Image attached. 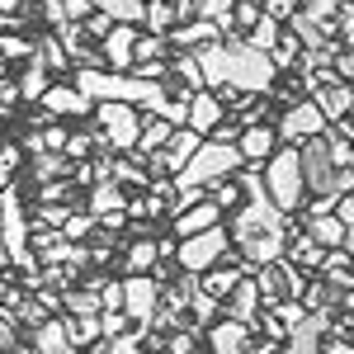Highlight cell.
<instances>
[{"instance_id":"cell-1","label":"cell","mask_w":354,"mask_h":354,"mask_svg":"<svg viewBox=\"0 0 354 354\" xmlns=\"http://www.w3.org/2000/svg\"><path fill=\"white\" fill-rule=\"evenodd\" d=\"M241 165L245 161H241V151H236L232 142H208V137H203V147L185 161V170L170 175V189H175V194L208 189V185H218V180H232Z\"/></svg>"},{"instance_id":"cell-2","label":"cell","mask_w":354,"mask_h":354,"mask_svg":"<svg viewBox=\"0 0 354 354\" xmlns=\"http://www.w3.org/2000/svg\"><path fill=\"white\" fill-rule=\"evenodd\" d=\"M222 48H227V85H232V90H241V95H270L274 76H279L270 53L245 48L241 38H227Z\"/></svg>"},{"instance_id":"cell-3","label":"cell","mask_w":354,"mask_h":354,"mask_svg":"<svg viewBox=\"0 0 354 354\" xmlns=\"http://www.w3.org/2000/svg\"><path fill=\"white\" fill-rule=\"evenodd\" d=\"M265 189H270V203L288 218L293 208L302 203V156L298 147H279L270 161H265Z\"/></svg>"},{"instance_id":"cell-4","label":"cell","mask_w":354,"mask_h":354,"mask_svg":"<svg viewBox=\"0 0 354 354\" xmlns=\"http://www.w3.org/2000/svg\"><path fill=\"white\" fill-rule=\"evenodd\" d=\"M95 123H100V142L113 151H137L142 137V113L133 104H95Z\"/></svg>"},{"instance_id":"cell-5","label":"cell","mask_w":354,"mask_h":354,"mask_svg":"<svg viewBox=\"0 0 354 354\" xmlns=\"http://www.w3.org/2000/svg\"><path fill=\"white\" fill-rule=\"evenodd\" d=\"M227 245H232L227 227H208V232H198V236H189V241H180V250H175V265H180L185 274H194V279H198L203 270L222 265Z\"/></svg>"},{"instance_id":"cell-6","label":"cell","mask_w":354,"mask_h":354,"mask_svg":"<svg viewBox=\"0 0 354 354\" xmlns=\"http://www.w3.org/2000/svg\"><path fill=\"white\" fill-rule=\"evenodd\" d=\"M298 156H302V189L317 194V198H335V175H340V170H335V161H330L326 142H322V137L302 142Z\"/></svg>"},{"instance_id":"cell-7","label":"cell","mask_w":354,"mask_h":354,"mask_svg":"<svg viewBox=\"0 0 354 354\" xmlns=\"http://www.w3.org/2000/svg\"><path fill=\"white\" fill-rule=\"evenodd\" d=\"M279 142L283 147H302V142H312V137H322L326 133V113L317 109L312 100H298V104H288L283 109V118H279Z\"/></svg>"},{"instance_id":"cell-8","label":"cell","mask_w":354,"mask_h":354,"mask_svg":"<svg viewBox=\"0 0 354 354\" xmlns=\"http://www.w3.org/2000/svg\"><path fill=\"white\" fill-rule=\"evenodd\" d=\"M156 307H161V283L151 274H128L123 279V312L133 317L137 326H151Z\"/></svg>"},{"instance_id":"cell-9","label":"cell","mask_w":354,"mask_h":354,"mask_svg":"<svg viewBox=\"0 0 354 354\" xmlns=\"http://www.w3.org/2000/svg\"><path fill=\"white\" fill-rule=\"evenodd\" d=\"M133 48H137V28L133 24H113L104 38H100V57L109 62L118 76H128L133 71Z\"/></svg>"},{"instance_id":"cell-10","label":"cell","mask_w":354,"mask_h":354,"mask_svg":"<svg viewBox=\"0 0 354 354\" xmlns=\"http://www.w3.org/2000/svg\"><path fill=\"white\" fill-rule=\"evenodd\" d=\"M312 104L326 113V123H340V118H350V113H354V85H345V81L312 85Z\"/></svg>"},{"instance_id":"cell-11","label":"cell","mask_w":354,"mask_h":354,"mask_svg":"<svg viewBox=\"0 0 354 354\" xmlns=\"http://www.w3.org/2000/svg\"><path fill=\"white\" fill-rule=\"evenodd\" d=\"M208 227H222V208L213 203V198L189 203V208H180V213H175V241H189V236L208 232Z\"/></svg>"},{"instance_id":"cell-12","label":"cell","mask_w":354,"mask_h":354,"mask_svg":"<svg viewBox=\"0 0 354 354\" xmlns=\"http://www.w3.org/2000/svg\"><path fill=\"white\" fill-rule=\"evenodd\" d=\"M198 147H203V137L194 133V128H175V137L165 142V151H156V170H161V175H180L185 161H189Z\"/></svg>"},{"instance_id":"cell-13","label":"cell","mask_w":354,"mask_h":354,"mask_svg":"<svg viewBox=\"0 0 354 354\" xmlns=\"http://www.w3.org/2000/svg\"><path fill=\"white\" fill-rule=\"evenodd\" d=\"M208 350L213 354H270V345H260V350H250V326H241V322H218L213 326V335H208Z\"/></svg>"},{"instance_id":"cell-14","label":"cell","mask_w":354,"mask_h":354,"mask_svg":"<svg viewBox=\"0 0 354 354\" xmlns=\"http://www.w3.org/2000/svg\"><path fill=\"white\" fill-rule=\"evenodd\" d=\"M326 322H330L326 312H307L298 326L288 330V340H283L288 350H283V354H322V335H326Z\"/></svg>"},{"instance_id":"cell-15","label":"cell","mask_w":354,"mask_h":354,"mask_svg":"<svg viewBox=\"0 0 354 354\" xmlns=\"http://www.w3.org/2000/svg\"><path fill=\"white\" fill-rule=\"evenodd\" d=\"M222 118H227V109H222L218 95H208V90H194L189 95V118H185V128H194V133L213 137V128H218Z\"/></svg>"},{"instance_id":"cell-16","label":"cell","mask_w":354,"mask_h":354,"mask_svg":"<svg viewBox=\"0 0 354 354\" xmlns=\"http://www.w3.org/2000/svg\"><path fill=\"white\" fill-rule=\"evenodd\" d=\"M245 274H250L245 265H227V270L213 265V270L198 274V293H203V298H213V302H227L232 293H236V283H241Z\"/></svg>"},{"instance_id":"cell-17","label":"cell","mask_w":354,"mask_h":354,"mask_svg":"<svg viewBox=\"0 0 354 354\" xmlns=\"http://www.w3.org/2000/svg\"><path fill=\"white\" fill-rule=\"evenodd\" d=\"M165 43H170V48L198 53V48H208V43H222V28L208 24V19H185V24H175L170 33H165Z\"/></svg>"},{"instance_id":"cell-18","label":"cell","mask_w":354,"mask_h":354,"mask_svg":"<svg viewBox=\"0 0 354 354\" xmlns=\"http://www.w3.org/2000/svg\"><path fill=\"white\" fill-rule=\"evenodd\" d=\"M38 104H43V113H53V118H71V113L81 118V113H90V109H95V104L85 100V95L76 90V85H48V95H43Z\"/></svg>"},{"instance_id":"cell-19","label":"cell","mask_w":354,"mask_h":354,"mask_svg":"<svg viewBox=\"0 0 354 354\" xmlns=\"http://www.w3.org/2000/svg\"><path fill=\"white\" fill-rule=\"evenodd\" d=\"M123 208H128V198H123V189L113 185V180H100L95 189H90V218H104V222H123Z\"/></svg>"},{"instance_id":"cell-20","label":"cell","mask_w":354,"mask_h":354,"mask_svg":"<svg viewBox=\"0 0 354 354\" xmlns=\"http://www.w3.org/2000/svg\"><path fill=\"white\" fill-rule=\"evenodd\" d=\"M236 151H241V161H270L274 151H279V133L265 128V123H255V128H245L236 137Z\"/></svg>"},{"instance_id":"cell-21","label":"cell","mask_w":354,"mask_h":354,"mask_svg":"<svg viewBox=\"0 0 354 354\" xmlns=\"http://www.w3.org/2000/svg\"><path fill=\"white\" fill-rule=\"evenodd\" d=\"M33 354H81V350L66 340L62 317H48L43 326H33Z\"/></svg>"},{"instance_id":"cell-22","label":"cell","mask_w":354,"mask_h":354,"mask_svg":"<svg viewBox=\"0 0 354 354\" xmlns=\"http://www.w3.org/2000/svg\"><path fill=\"white\" fill-rule=\"evenodd\" d=\"M194 62H198V71H203V90H218V85H227V48H222V43L198 48V53H194Z\"/></svg>"},{"instance_id":"cell-23","label":"cell","mask_w":354,"mask_h":354,"mask_svg":"<svg viewBox=\"0 0 354 354\" xmlns=\"http://www.w3.org/2000/svg\"><path fill=\"white\" fill-rule=\"evenodd\" d=\"M255 307H260V288H255V279L245 274L241 283H236V293L227 298V317L241 322V326H250V322H255Z\"/></svg>"},{"instance_id":"cell-24","label":"cell","mask_w":354,"mask_h":354,"mask_svg":"<svg viewBox=\"0 0 354 354\" xmlns=\"http://www.w3.org/2000/svg\"><path fill=\"white\" fill-rule=\"evenodd\" d=\"M307 236L322 250H340L345 245V222L335 218V213H317V218H307Z\"/></svg>"},{"instance_id":"cell-25","label":"cell","mask_w":354,"mask_h":354,"mask_svg":"<svg viewBox=\"0 0 354 354\" xmlns=\"http://www.w3.org/2000/svg\"><path fill=\"white\" fill-rule=\"evenodd\" d=\"M283 260H288L293 270H322V265H326V250L312 241V236H293L288 250H283Z\"/></svg>"},{"instance_id":"cell-26","label":"cell","mask_w":354,"mask_h":354,"mask_svg":"<svg viewBox=\"0 0 354 354\" xmlns=\"http://www.w3.org/2000/svg\"><path fill=\"white\" fill-rule=\"evenodd\" d=\"M33 62H38V66H43L48 76L71 66V57H66V48H62V38H57V33H43V38L33 43Z\"/></svg>"},{"instance_id":"cell-27","label":"cell","mask_w":354,"mask_h":354,"mask_svg":"<svg viewBox=\"0 0 354 354\" xmlns=\"http://www.w3.org/2000/svg\"><path fill=\"white\" fill-rule=\"evenodd\" d=\"M95 10H100L109 24H133L137 28L147 19V5H142V0H95Z\"/></svg>"},{"instance_id":"cell-28","label":"cell","mask_w":354,"mask_h":354,"mask_svg":"<svg viewBox=\"0 0 354 354\" xmlns=\"http://www.w3.org/2000/svg\"><path fill=\"white\" fill-rule=\"evenodd\" d=\"M62 330H66V340L85 350V345H100L104 340V330H100V317H62Z\"/></svg>"},{"instance_id":"cell-29","label":"cell","mask_w":354,"mask_h":354,"mask_svg":"<svg viewBox=\"0 0 354 354\" xmlns=\"http://www.w3.org/2000/svg\"><path fill=\"white\" fill-rule=\"evenodd\" d=\"M175 137V123H165L156 113L142 118V137H137V151H165V142Z\"/></svg>"},{"instance_id":"cell-30","label":"cell","mask_w":354,"mask_h":354,"mask_svg":"<svg viewBox=\"0 0 354 354\" xmlns=\"http://www.w3.org/2000/svg\"><path fill=\"white\" fill-rule=\"evenodd\" d=\"M62 307H66V317H100L104 307H100V288H66L62 293Z\"/></svg>"},{"instance_id":"cell-31","label":"cell","mask_w":354,"mask_h":354,"mask_svg":"<svg viewBox=\"0 0 354 354\" xmlns=\"http://www.w3.org/2000/svg\"><path fill=\"white\" fill-rule=\"evenodd\" d=\"M66 175H71V161L62 151H38L33 156V180L38 185H53V180H66Z\"/></svg>"},{"instance_id":"cell-32","label":"cell","mask_w":354,"mask_h":354,"mask_svg":"<svg viewBox=\"0 0 354 354\" xmlns=\"http://www.w3.org/2000/svg\"><path fill=\"white\" fill-rule=\"evenodd\" d=\"M15 85H19V100H28V104H38V100L48 95V85H53V81H48V71H43L38 62H28V66H24V76H19Z\"/></svg>"},{"instance_id":"cell-33","label":"cell","mask_w":354,"mask_h":354,"mask_svg":"<svg viewBox=\"0 0 354 354\" xmlns=\"http://www.w3.org/2000/svg\"><path fill=\"white\" fill-rule=\"evenodd\" d=\"M232 10H236V0H198L194 19H208V24H218L222 33H232Z\"/></svg>"},{"instance_id":"cell-34","label":"cell","mask_w":354,"mask_h":354,"mask_svg":"<svg viewBox=\"0 0 354 354\" xmlns=\"http://www.w3.org/2000/svg\"><path fill=\"white\" fill-rule=\"evenodd\" d=\"M279 33H283V28H279V19H270V15H265L260 24H255L250 33H245V48H255V53H274Z\"/></svg>"},{"instance_id":"cell-35","label":"cell","mask_w":354,"mask_h":354,"mask_svg":"<svg viewBox=\"0 0 354 354\" xmlns=\"http://www.w3.org/2000/svg\"><path fill=\"white\" fill-rule=\"evenodd\" d=\"M142 24H151V33H170V28L180 24V19H175V5H170V0H147V19H142Z\"/></svg>"},{"instance_id":"cell-36","label":"cell","mask_w":354,"mask_h":354,"mask_svg":"<svg viewBox=\"0 0 354 354\" xmlns=\"http://www.w3.org/2000/svg\"><path fill=\"white\" fill-rule=\"evenodd\" d=\"M165 48H170V43H165L161 33H151V38H142V33H137L133 66H151V62H165Z\"/></svg>"},{"instance_id":"cell-37","label":"cell","mask_w":354,"mask_h":354,"mask_svg":"<svg viewBox=\"0 0 354 354\" xmlns=\"http://www.w3.org/2000/svg\"><path fill=\"white\" fill-rule=\"evenodd\" d=\"M156 241H133V250H128V274H147L156 270Z\"/></svg>"},{"instance_id":"cell-38","label":"cell","mask_w":354,"mask_h":354,"mask_svg":"<svg viewBox=\"0 0 354 354\" xmlns=\"http://www.w3.org/2000/svg\"><path fill=\"white\" fill-rule=\"evenodd\" d=\"M298 38L293 33H279V43H274V53H270V62H274V71H288V66H298Z\"/></svg>"},{"instance_id":"cell-39","label":"cell","mask_w":354,"mask_h":354,"mask_svg":"<svg viewBox=\"0 0 354 354\" xmlns=\"http://www.w3.org/2000/svg\"><path fill=\"white\" fill-rule=\"evenodd\" d=\"M265 19V10H260V0H236V10H232V28H241V33H250V28Z\"/></svg>"},{"instance_id":"cell-40","label":"cell","mask_w":354,"mask_h":354,"mask_svg":"<svg viewBox=\"0 0 354 354\" xmlns=\"http://www.w3.org/2000/svg\"><path fill=\"white\" fill-rule=\"evenodd\" d=\"M340 5H345V0H307V5H298V10L312 19V24H330V19L340 15Z\"/></svg>"},{"instance_id":"cell-41","label":"cell","mask_w":354,"mask_h":354,"mask_svg":"<svg viewBox=\"0 0 354 354\" xmlns=\"http://www.w3.org/2000/svg\"><path fill=\"white\" fill-rule=\"evenodd\" d=\"M170 71H175L180 81L189 85V95H194V90H203V71H198V62H194V53H189V57H175V66H170Z\"/></svg>"},{"instance_id":"cell-42","label":"cell","mask_w":354,"mask_h":354,"mask_svg":"<svg viewBox=\"0 0 354 354\" xmlns=\"http://www.w3.org/2000/svg\"><path fill=\"white\" fill-rule=\"evenodd\" d=\"M128 326H133V317H128V312H100V330H104V340L128 335Z\"/></svg>"},{"instance_id":"cell-43","label":"cell","mask_w":354,"mask_h":354,"mask_svg":"<svg viewBox=\"0 0 354 354\" xmlns=\"http://www.w3.org/2000/svg\"><path fill=\"white\" fill-rule=\"evenodd\" d=\"M15 165H19V147H0V194L15 185Z\"/></svg>"},{"instance_id":"cell-44","label":"cell","mask_w":354,"mask_h":354,"mask_svg":"<svg viewBox=\"0 0 354 354\" xmlns=\"http://www.w3.org/2000/svg\"><path fill=\"white\" fill-rule=\"evenodd\" d=\"M100 307H104V312H123V283L100 279Z\"/></svg>"},{"instance_id":"cell-45","label":"cell","mask_w":354,"mask_h":354,"mask_svg":"<svg viewBox=\"0 0 354 354\" xmlns=\"http://www.w3.org/2000/svg\"><path fill=\"white\" fill-rule=\"evenodd\" d=\"M66 218H71V213H66L62 203H38V222H43V227H66Z\"/></svg>"},{"instance_id":"cell-46","label":"cell","mask_w":354,"mask_h":354,"mask_svg":"<svg viewBox=\"0 0 354 354\" xmlns=\"http://www.w3.org/2000/svg\"><path fill=\"white\" fill-rule=\"evenodd\" d=\"M90 227H95V218H76V213H71L66 227H62V236H66V241H85V236H90Z\"/></svg>"},{"instance_id":"cell-47","label":"cell","mask_w":354,"mask_h":354,"mask_svg":"<svg viewBox=\"0 0 354 354\" xmlns=\"http://www.w3.org/2000/svg\"><path fill=\"white\" fill-rule=\"evenodd\" d=\"M260 10H265L270 19H293V15H298V0H260Z\"/></svg>"},{"instance_id":"cell-48","label":"cell","mask_w":354,"mask_h":354,"mask_svg":"<svg viewBox=\"0 0 354 354\" xmlns=\"http://www.w3.org/2000/svg\"><path fill=\"white\" fill-rule=\"evenodd\" d=\"M66 5V24H85L95 15V0H62Z\"/></svg>"},{"instance_id":"cell-49","label":"cell","mask_w":354,"mask_h":354,"mask_svg":"<svg viewBox=\"0 0 354 354\" xmlns=\"http://www.w3.org/2000/svg\"><path fill=\"white\" fill-rule=\"evenodd\" d=\"M330 81L354 85V53H335V66H330Z\"/></svg>"},{"instance_id":"cell-50","label":"cell","mask_w":354,"mask_h":354,"mask_svg":"<svg viewBox=\"0 0 354 354\" xmlns=\"http://www.w3.org/2000/svg\"><path fill=\"white\" fill-rule=\"evenodd\" d=\"M62 156H66V161L90 156V137H85V133H71V137H66V147H62Z\"/></svg>"},{"instance_id":"cell-51","label":"cell","mask_w":354,"mask_h":354,"mask_svg":"<svg viewBox=\"0 0 354 354\" xmlns=\"http://www.w3.org/2000/svg\"><path fill=\"white\" fill-rule=\"evenodd\" d=\"M109 170H113L109 180H123V185H147V175H142L133 161H118V165H109Z\"/></svg>"},{"instance_id":"cell-52","label":"cell","mask_w":354,"mask_h":354,"mask_svg":"<svg viewBox=\"0 0 354 354\" xmlns=\"http://www.w3.org/2000/svg\"><path fill=\"white\" fill-rule=\"evenodd\" d=\"M165 354H194V330H170Z\"/></svg>"},{"instance_id":"cell-53","label":"cell","mask_w":354,"mask_h":354,"mask_svg":"<svg viewBox=\"0 0 354 354\" xmlns=\"http://www.w3.org/2000/svg\"><path fill=\"white\" fill-rule=\"evenodd\" d=\"M66 128H62V123H48V128H43V151H62V147H66Z\"/></svg>"},{"instance_id":"cell-54","label":"cell","mask_w":354,"mask_h":354,"mask_svg":"<svg viewBox=\"0 0 354 354\" xmlns=\"http://www.w3.org/2000/svg\"><path fill=\"white\" fill-rule=\"evenodd\" d=\"M213 312H218V302H213V298H203V293H194V317H198L194 326H203V322H213Z\"/></svg>"},{"instance_id":"cell-55","label":"cell","mask_w":354,"mask_h":354,"mask_svg":"<svg viewBox=\"0 0 354 354\" xmlns=\"http://www.w3.org/2000/svg\"><path fill=\"white\" fill-rule=\"evenodd\" d=\"M330 213H335V218L345 222V227H354V194H340V198H335V208H330Z\"/></svg>"},{"instance_id":"cell-56","label":"cell","mask_w":354,"mask_h":354,"mask_svg":"<svg viewBox=\"0 0 354 354\" xmlns=\"http://www.w3.org/2000/svg\"><path fill=\"white\" fill-rule=\"evenodd\" d=\"M71 189V185H66V180H53V185H43V189H38V203H62V194Z\"/></svg>"},{"instance_id":"cell-57","label":"cell","mask_w":354,"mask_h":354,"mask_svg":"<svg viewBox=\"0 0 354 354\" xmlns=\"http://www.w3.org/2000/svg\"><path fill=\"white\" fill-rule=\"evenodd\" d=\"M19 104V85H10V81H0V113H10Z\"/></svg>"},{"instance_id":"cell-58","label":"cell","mask_w":354,"mask_h":354,"mask_svg":"<svg viewBox=\"0 0 354 354\" xmlns=\"http://www.w3.org/2000/svg\"><path fill=\"white\" fill-rule=\"evenodd\" d=\"M81 28H85V33H95V38H104V33H109L113 24H109V19H104V15H100V10H95V15H90V19H85Z\"/></svg>"},{"instance_id":"cell-59","label":"cell","mask_w":354,"mask_h":354,"mask_svg":"<svg viewBox=\"0 0 354 354\" xmlns=\"http://www.w3.org/2000/svg\"><path fill=\"white\" fill-rule=\"evenodd\" d=\"M340 250H345V255L354 260V227H345V245H340Z\"/></svg>"},{"instance_id":"cell-60","label":"cell","mask_w":354,"mask_h":354,"mask_svg":"<svg viewBox=\"0 0 354 354\" xmlns=\"http://www.w3.org/2000/svg\"><path fill=\"white\" fill-rule=\"evenodd\" d=\"M0 15H19V0H0Z\"/></svg>"},{"instance_id":"cell-61","label":"cell","mask_w":354,"mask_h":354,"mask_svg":"<svg viewBox=\"0 0 354 354\" xmlns=\"http://www.w3.org/2000/svg\"><path fill=\"white\" fill-rule=\"evenodd\" d=\"M340 307H345V312H354V288H345V293H340Z\"/></svg>"},{"instance_id":"cell-62","label":"cell","mask_w":354,"mask_h":354,"mask_svg":"<svg viewBox=\"0 0 354 354\" xmlns=\"http://www.w3.org/2000/svg\"><path fill=\"white\" fill-rule=\"evenodd\" d=\"M10 354H33V350H19V345H15V350H10Z\"/></svg>"},{"instance_id":"cell-63","label":"cell","mask_w":354,"mask_h":354,"mask_svg":"<svg viewBox=\"0 0 354 354\" xmlns=\"http://www.w3.org/2000/svg\"><path fill=\"white\" fill-rule=\"evenodd\" d=\"M0 81H5V62H0Z\"/></svg>"},{"instance_id":"cell-64","label":"cell","mask_w":354,"mask_h":354,"mask_svg":"<svg viewBox=\"0 0 354 354\" xmlns=\"http://www.w3.org/2000/svg\"><path fill=\"white\" fill-rule=\"evenodd\" d=\"M142 5H147V0H142Z\"/></svg>"}]
</instances>
